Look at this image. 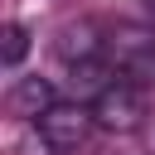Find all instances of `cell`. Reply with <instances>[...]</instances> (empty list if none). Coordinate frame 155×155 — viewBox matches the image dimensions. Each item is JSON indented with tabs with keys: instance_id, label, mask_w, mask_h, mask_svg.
Listing matches in <instances>:
<instances>
[{
	"instance_id": "6da1fadb",
	"label": "cell",
	"mask_w": 155,
	"mask_h": 155,
	"mask_svg": "<svg viewBox=\"0 0 155 155\" xmlns=\"http://www.w3.org/2000/svg\"><path fill=\"white\" fill-rule=\"evenodd\" d=\"M107 68L121 73L136 87H155V34L140 29H116L107 44Z\"/></svg>"
},
{
	"instance_id": "7a4b0ae2",
	"label": "cell",
	"mask_w": 155,
	"mask_h": 155,
	"mask_svg": "<svg viewBox=\"0 0 155 155\" xmlns=\"http://www.w3.org/2000/svg\"><path fill=\"white\" fill-rule=\"evenodd\" d=\"M145 87H136V82H107L97 97H92V116H97V126L102 131H136L140 121H145V97H140Z\"/></svg>"
},
{
	"instance_id": "3957f363",
	"label": "cell",
	"mask_w": 155,
	"mask_h": 155,
	"mask_svg": "<svg viewBox=\"0 0 155 155\" xmlns=\"http://www.w3.org/2000/svg\"><path fill=\"white\" fill-rule=\"evenodd\" d=\"M92 126H97V116H92V107H82V102H53V107L39 116V131H44V140H48L53 150H78Z\"/></svg>"
},
{
	"instance_id": "277c9868",
	"label": "cell",
	"mask_w": 155,
	"mask_h": 155,
	"mask_svg": "<svg viewBox=\"0 0 155 155\" xmlns=\"http://www.w3.org/2000/svg\"><path fill=\"white\" fill-rule=\"evenodd\" d=\"M53 102H58V97H53V82H48V78H19L15 92H10V107H15L19 116H44Z\"/></svg>"
},
{
	"instance_id": "5b68a950",
	"label": "cell",
	"mask_w": 155,
	"mask_h": 155,
	"mask_svg": "<svg viewBox=\"0 0 155 155\" xmlns=\"http://www.w3.org/2000/svg\"><path fill=\"white\" fill-rule=\"evenodd\" d=\"M102 48H107V44L97 39V29H92V24H68V29L58 34V53H63L68 63H92Z\"/></svg>"
},
{
	"instance_id": "8992f818",
	"label": "cell",
	"mask_w": 155,
	"mask_h": 155,
	"mask_svg": "<svg viewBox=\"0 0 155 155\" xmlns=\"http://www.w3.org/2000/svg\"><path fill=\"white\" fill-rule=\"evenodd\" d=\"M24 53H29V29H24V24H5V29H0V63L15 68Z\"/></svg>"
},
{
	"instance_id": "52a82bcc",
	"label": "cell",
	"mask_w": 155,
	"mask_h": 155,
	"mask_svg": "<svg viewBox=\"0 0 155 155\" xmlns=\"http://www.w3.org/2000/svg\"><path fill=\"white\" fill-rule=\"evenodd\" d=\"M145 10H150V15H155V0H145Z\"/></svg>"
}]
</instances>
